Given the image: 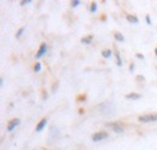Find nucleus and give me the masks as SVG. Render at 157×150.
I'll return each mask as SVG.
<instances>
[{
    "mask_svg": "<svg viewBox=\"0 0 157 150\" xmlns=\"http://www.w3.org/2000/svg\"><path fill=\"white\" fill-rule=\"evenodd\" d=\"M23 32H24V28L22 27V28H20V29H18V32H17V34H16V37H17V38H20V37H21V34H22Z\"/></svg>",
    "mask_w": 157,
    "mask_h": 150,
    "instance_id": "nucleus-15",
    "label": "nucleus"
},
{
    "mask_svg": "<svg viewBox=\"0 0 157 150\" xmlns=\"http://www.w3.org/2000/svg\"><path fill=\"white\" fill-rule=\"evenodd\" d=\"M155 55H156V56H157V47H156V49H155Z\"/></svg>",
    "mask_w": 157,
    "mask_h": 150,
    "instance_id": "nucleus-19",
    "label": "nucleus"
},
{
    "mask_svg": "<svg viewBox=\"0 0 157 150\" xmlns=\"http://www.w3.org/2000/svg\"><path fill=\"white\" fill-rule=\"evenodd\" d=\"M92 39H93V37H92V35H87V37H85V38H82V39H81V42L90 44V42L92 41Z\"/></svg>",
    "mask_w": 157,
    "mask_h": 150,
    "instance_id": "nucleus-8",
    "label": "nucleus"
},
{
    "mask_svg": "<svg viewBox=\"0 0 157 150\" xmlns=\"http://www.w3.org/2000/svg\"><path fill=\"white\" fill-rule=\"evenodd\" d=\"M78 4H80V1H78V0H74V1H71V4H70V5H71L73 7H75V6H78Z\"/></svg>",
    "mask_w": 157,
    "mask_h": 150,
    "instance_id": "nucleus-16",
    "label": "nucleus"
},
{
    "mask_svg": "<svg viewBox=\"0 0 157 150\" xmlns=\"http://www.w3.org/2000/svg\"><path fill=\"white\" fill-rule=\"evenodd\" d=\"M146 23H147V24H150V23H151V21H150V16H149V15H146Z\"/></svg>",
    "mask_w": 157,
    "mask_h": 150,
    "instance_id": "nucleus-17",
    "label": "nucleus"
},
{
    "mask_svg": "<svg viewBox=\"0 0 157 150\" xmlns=\"http://www.w3.org/2000/svg\"><path fill=\"white\" fill-rule=\"evenodd\" d=\"M110 127H111L115 132H117V133L123 131V127H122L121 125H118V124H111V125H110Z\"/></svg>",
    "mask_w": 157,
    "mask_h": 150,
    "instance_id": "nucleus-6",
    "label": "nucleus"
},
{
    "mask_svg": "<svg viewBox=\"0 0 157 150\" xmlns=\"http://www.w3.org/2000/svg\"><path fill=\"white\" fill-rule=\"evenodd\" d=\"M141 97V94H139V93H128L127 96H126V98L127 99H139Z\"/></svg>",
    "mask_w": 157,
    "mask_h": 150,
    "instance_id": "nucleus-7",
    "label": "nucleus"
},
{
    "mask_svg": "<svg viewBox=\"0 0 157 150\" xmlns=\"http://www.w3.org/2000/svg\"><path fill=\"white\" fill-rule=\"evenodd\" d=\"M101 55H103V57H105V58H109V57L111 56V50H105V51L101 52Z\"/></svg>",
    "mask_w": 157,
    "mask_h": 150,
    "instance_id": "nucleus-11",
    "label": "nucleus"
},
{
    "mask_svg": "<svg viewBox=\"0 0 157 150\" xmlns=\"http://www.w3.org/2000/svg\"><path fill=\"white\" fill-rule=\"evenodd\" d=\"M137 57H139V58H144V56H143V55H140V53H137Z\"/></svg>",
    "mask_w": 157,
    "mask_h": 150,
    "instance_id": "nucleus-18",
    "label": "nucleus"
},
{
    "mask_svg": "<svg viewBox=\"0 0 157 150\" xmlns=\"http://www.w3.org/2000/svg\"><path fill=\"white\" fill-rule=\"evenodd\" d=\"M46 124H47V120L46 119H42V120H40V122L36 125V128H35V131L36 132H40L45 126H46Z\"/></svg>",
    "mask_w": 157,
    "mask_h": 150,
    "instance_id": "nucleus-5",
    "label": "nucleus"
},
{
    "mask_svg": "<svg viewBox=\"0 0 157 150\" xmlns=\"http://www.w3.org/2000/svg\"><path fill=\"white\" fill-rule=\"evenodd\" d=\"M105 138H108V133L106 132H96L93 136H92V140L93 142H99V140H103V139H105Z\"/></svg>",
    "mask_w": 157,
    "mask_h": 150,
    "instance_id": "nucleus-2",
    "label": "nucleus"
},
{
    "mask_svg": "<svg viewBox=\"0 0 157 150\" xmlns=\"http://www.w3.org/2000/svg\"><path fill=\"white\" fill-rule=\"evenodd\" d=\"M40 69H41V63L38 62V63L35 64V67H34V70H35V72H39Z\"/></svg>",
    "mask_w": 157,
    "mask_h": 150,
    "instance_id": "nucleus-13",
    "label": "nucleus"
},
{
    "mask_svg": "<svg viewBox=\"0 0 157 150\" xmlns=\"http://www.w3.org/2000/svg\"><path fill=\"white\" fill-rule=\"evenodd\" d=\"M127 19L129 22H133V23H138V17L134 15H127Z\"/></svg>",
    "mask_w": 157,
    "mask_h": 150,
    "instance_id": "nucleus-9",
    "label": "nucleus"
},
{
    "mask_svg": "<svg viewBox=\"0 0 157 150\" xmlns=\"http://www.w3.org/2000/svg\"><path fill=\"white\" fill-rule=\"evenodd\" d=\"M140 122H152L157 121V114H147V115H141L138 117Z\"/></svg>",
    "mask_w": 157,
    "mask_h": 150,
    "instance_id": "nucleus-1",
    "label": "nucleus"
},
{
    "mask_svg": "<svg viewBox=\"0 0 157 150\" xmlns=\"http://www.w3.org/2000/svg\"><path fill=\"white\" fill-rule=\"evenodd\" d=\"M115 55H116V59H117V65H121V59H120V55H118L117 51H115Z\"/></svg>",
    "mask_w": 157,
    "mask_h": 150,
    "instance_id": "nucleus-14",
    "label": "nucleus"
},
{
    "mask_svg": "<svg viewBox=\"0 0 157 150\" xmlns=\"http://www.w3.org/2000/svg\"><path fill=\"white\" fill-rule=\"evenodd\" d=\"M91 11L92 12H96L97 11V2H92L91 4Z\"/></svg>",
    "mask_w": 157,
    "mask_h": 150,
    "instance_id": "nucleus-12",
    "label": "nucleus"
},
{
    "mask_svg": "<svg viewBox=\"0 0 157 150\" xmlns=\"http://www.w3.org/2000/svg\"><path fill=\"white\" fill-rule=\"evenodd\" d=\"M114 37H115V39H116L117 41H123V35H122L120 32H115V33H114Z\"/></svg>",
    "mask_w": 157,
    "mask_h": 150,
    "instance_id": "nucleus-10",
    "label": "nucleus"
},
{
    "mask_svg": "<svg viewBox=\"0 0 157 150\" xmlns=\"http://www.w3.org/2000/svg\"><path fill=\"white\" fill-rule=\"evenodd\" d=\"M46 50H47V45L46 44H41L39 47V51L36 52V58H40V57L42 56V55H45V52H46Z\"/></svg>",
    "mask_w": 157,
    "mask_h": 150,
    "instance_id": "nucleus-4",
    "label": "nucleus"
},
{
    "mask_svg": "<svg viewBox=\"0 0 157 150\" xmlns=\"http://www.w3.org/2000/svg\"><path fill=\"white\" fill-rule=\"evenodd\" d=\"M18 124H20V119H12V120H10V121H9L6 130H7L9 132L12 131V130H13L16 126H18Z\"/></svg>",
    "mask_w": 157,
    "mask_h": 150,
    "instance_id": "nucleus-3",
    "label": "nucleus"
}]
</instances>
